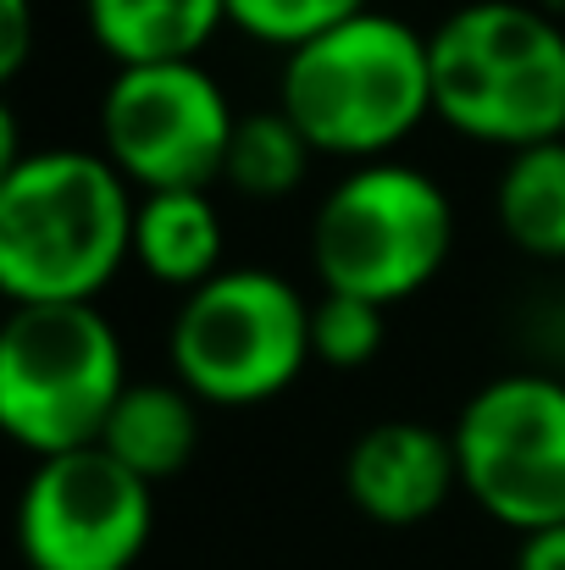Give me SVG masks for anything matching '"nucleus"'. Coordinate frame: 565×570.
<instances>
[{"instance_id":"1","label":"nucleus","mask_w":565,"mask_h":570,"mask_svg":"<svg viewBox=\"0 0 565 570\" xmlns=\"http://www.w3.org/2000/svg\"><path fill=\"white\" fill-rule=\"evenodd\" d=\"M134 184L100 156L45 145L0 167L6 305H95L134 261Z\"/></svg>"},{"instance_id":"8","label":"nucleus","mask_w":565,"mask_h":570,"mask_svg":"<svg viewBox=\"0 0 565 570\" xmlns=\"http://www.w3.org/2000/svg\"><path fill=\"white\" fill-rule=\"evenodd\" d=\"M233 134L238 111L205 61L117 67L100 100V156L134 194L222 184Z\"/></svg>"},{"instance_id":"10","label":"nucleus","mask_w":565,"mask_h":570,"mask_svg":"<svg viewBox=\"0 0 565 570\" xmlns=\"http://www.w3.org/2000/svg\"><path fill=\"white\" fill-rule=\"evenodd\" d=\"M460 493L455 438L432 421H372L344 449V499L377 527H421Z\"/></svg>"},{"instance_id":"16","label":"nucleus","mask_w":565,"mask_h":570,"mask_svg":"<svg viewBox=\"0 0 565 570\" xmlns=\"http://www.w3.org/2000/svg\"><path fill=\"white\" fill-rule=\"evenodd\" d=\"M388 344V311L355 294H328L311 305V361L328 372H361Z\"/></svg>"},{"instance_id":"3","label":"nucleus","mask_w":565,"mask_h":570,"mask_svg":"<svg viewBox=\"0 0 565 570\" xmlns=\"http://www.w3.org/2000/svg\"><path fill=\"white\" fill-rule=\"evenodd\" d=\"M277 106L333 161H388L432 117V45L393 11H361L283 56Z\"/></svg>"},{"instance_id":"9","label":"nucleus","mask_w":565,"mask_h":570,"mask_svg":"<svg viewBox=\"0 0 565 570\" xmlns=\"http://www.w3.org/2000/svg\"><path fill=\"white\" fill-rule=\"evenodd\" d=\"M156 532V488L100 443L33 460L17 499L28 570H134Z\"/></svg>"},{"instance_id":"7","label":"nucleus","mask_w":565,"mask_h":570,"mask_svg":"<svg viewBox=\"0 0 565 570\" xmlns=\"http://www.w3.org/2000/svg\"><path fill=\"white\" fill-rule=\"evenodd\" d=\"M460 493L516 538L565 527V377H488L449 426Z\"/></svg>"},{"instance_id":"2","label":"nucleus","mask_w":565,"mask_h":570,"mask_svg":"<svg viewBox=\"0 0 565 570\" xmlns=\"http://www.w3.org/2000/svg\"><path fill=\"white\" fill-rule=\"evenodd\" d=\"M432 117L488 150L565 139V22L533 0H466L432 33Z\"/></svg>"},{"instance_id":"5","label":"nucleus","mask_w":565,"mask_h":570,"mask_svg":"<svg viewBox=\"0 0 565 570\" xmlns=\"http://www.w3.org/2000/svg\"><path fill=\"white\" fill-rule=\"evenodd\" d=\"M128 361L100 305H11L0 322V426L33 460L95 449Z\"/></svg>"},{"instance_id":"6","label":"nucleus","mask_w":565,"mask_h":570,"mask_svg":"<svg viewBox=\"0 0 565 570\" xmlns=\"http://www.w3.org/2000/svg\"><path fill=\"white\" fill-rule=\"evenodd\" d=\"M167 361L199 404H266L311 366V299L283 272L222 266L211 283L184 294Z\"/></svg>"},{"instance_id":"17","label":"nucleus","mask_w":565,"mask_h":570,"mask_svg":"<svg viewBox=\"0 0 565 570\" xmlns=\"http://www.w3.org/2000/svg\"><path fill=\"white\" fill-rule=\"evenodd\" d=\"M361 11H372V0H227V22L283 56Z\"/></svg>"},{"instance_id":"14","label":"nucleus","mask_w":565,"mask_h":570,"mask_svg":"<svg viewBox=\"0 0 565 570\" xmlns=\"http://www.w3.org/2000/svg\"><path fill=\"white\" fill-rule=\"evenodd\" d=\"M494 216L527 261H565V139L505 156Z\"/></svg>"},{"instance_id":"11","label":"nucleus","mask_w":565,"mask_h":570,"mask_svg":"<svg viewBox=\"0 0 565 570\" xmlns=\"http://www.w3.org/2000/svg\"><path fill=\"white\" fill-rule=\"evenodd\" d=\"M227 233H222V205L211 189H156L139 194L134 210V261L150 283L194 294L222 272Z\"/></svg>"},{"instance_id":"15","label":"nucleus","mask_w":565,"mask_h":570,"mask_svg":"<svg viewBox=\"0 0 565 570\" xmlns=\"http://www.w3.org/2000/svg\"><path fill=\"white\" fill-rule=\"evenodd\" d=\"M311 161H316V150L283 106L244 111L238 134H233V150H227L222 184L233 194H244V199H289V194L305 189Z\"/></svg>"},{"instance_id":"19","label":"nucleus","mask_w":565,"mask_h":570,"mask_svg":"<svg viewBox=\"0 0 565 570\" xmlns=\"http://www.w3.org/2000/svg\"><path fill=\"white\" fill-rule=\"evenodd\" d=\"M516 570H565V527L527 532L516 549Z\"/></svg>"},{"instance_id":"18","label":"nucleus","mask_w":565,"mask_h":570,"mask_svg":"<svg viewBox=\"0 0 565 570\" xmlns=\"http://www.w3.org/2000/svg\"><path fill=\"white\" fill-rule=\"evenodd\" d=\"M28 22H33L28 0H0V78H17V72H22L28 39H33Z\"/></svg>"},{"instance_id":"4","label":"nucleus","mask_w":565,"mask_h":570,"mask_svg":"<svg viewBox=\"0 0 565 570\" xmlns=\"http://www.w3.org/2000/svg\"><path fill=\"white\" fill-rule=\"evenodd\" d=\"M455 249V199L410 161H361L322 194L311 216V266L328 294L382 311L416 299Z\"/></svg>"},{"instance_id":"12","label":"nucleus","mask_w":565,"mask_h":570,"mask_svg":"<svg viewBox=\"0 0 565 570\" xmlns=\"http://www.w3.org/2000/svg\"><path fill=\"white\" fill-rule=\"evenodd\" d=\"M84 22L117 67L199 61L227 22V0H84Z\"/></svg>"},{"instance_id":"13","label":"nucleus","mask_w":565,"mask_h":570,"mask_svg":"<svg viewBox=\"0 0 565 570\" xmlns=\"http://www.w3.org/2000/svg\"><path fill=\"white\" fill-rule=\"evenodd\" d=\"M100 449L111 460H123L134 476H145L150 488L178 476L194 449H199V399L184 382H128V393L117 399Z\"/></svg>"}]
</instances>
